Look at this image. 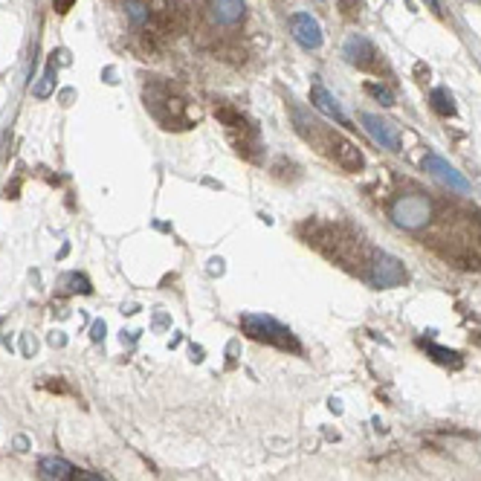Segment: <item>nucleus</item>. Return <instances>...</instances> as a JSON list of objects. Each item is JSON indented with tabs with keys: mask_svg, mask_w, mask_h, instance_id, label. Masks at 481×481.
Returning <instances> with one entry per match:
<instances>
[{
	"mask_svg": "<svg viewBox=\"0 0 481 481\" xmlns=\"http://www.w3.org/2000/svg\"><path fill=\"white\" fill-rule=\"evenodd\" d=\"M105 336V322H96L93 325V340H102Z\"/></svg>",
	"mask_w": 481,
	"mask_h": 481,
	"instance_id": "obj_21",
	"label": "nucleus"
},
{
	"mask_svg": "<svg viewBox=\"0 0 481 481\" xmlns=\"http://www.w3.org/2000/svg\"><path fill=\"white\" fill-rule=\"evenodd\" d=\"M368 278H371L374 287H383V290H386V287H397L406 278V270H403V264L395 255H389V252H374Z\"/></svg>",
	"mask_w": 481,
	"mask_h": 481,
	"instance_id": "obj_4",
	"label": "nucleus"
},
{
	"mask_svg": "<svg viewBox=\"0 0 481 481\" xmlns=\"http://www.w3.org/2000/svg\"><path fill=\"white\" fill-rule=\"evenodd\" d=\"M432 218V203L423 195H403L392 203V221L403 229H421Z\"/></svg>",
	"mask_w": 481,
	"mask_h": 481,
	"instance_id": "obj_3",
	"label": "nucleus"
},
{
	"mask_svg": "<svg viewBox=\"0 0 481 481\" xmlns=\"http://www.w3.org/2000/svg\"><path fill=\"white\" fill-rule=\"evenodd\" d=\"M342 53L359 70H374L377 67V50H374V44L368 38H363V35H351L345 41V50Z\"/></svg>",
	"mask_w": 481,
	"mask_h": 481,
	"instance_id": "obj_10",
	"label": "nucleus"
},
{
	"mask_svg": "<svg viewBox=\"0 0 481 481\" xmlns=\"http://www.w3.org/2000/svg\"><path fill=\"white\" fill-rule=\"evenodd\" d=\"M429 105H432V110H435L438 116H452V113H455V102H452L449 90H444V87L432 90V96H429Z\"/></svg>",
	"mask_w": 481,
	"mask_h": 481,
	"instance_id": "obj_13",
	"label": "nucleus"
},
{
	"mask_svg": "<svg viewBox=\"0 0 481 481\" xmlns=\"http://www.w3.org/2000/svg\"><path fill=\"white\" fill-rule=\"evenodd\" d=\"M310 102H314V108H319L325 116H331V119H336L340 125H348V119H345V113H342V108L336 105V99L333 96L316 82L314 87H310Z\"/></svg>",
	"mask_w": 481,
	"mask_h": 481,
	"instance_id": "obj_11",
	"label": "nucleus"
},
{
	"mask_svg": "<svg viewBox=\"0 0 481 481\" xmlns=\"http://www.w3.org/2000/svg\"><path fill=\"white\" fill-rule=\"evenodd\" d=\"M146 108L160 119L162 128H188L186 102L177 99L172 93V87L162 84V82H151L146 87Z\"/></svg>",
	"mask_w": 481,
	"mask_h": 481,
	"instance_id": "obj_2",
	"label": "nucleus"
},
{
	"mask_svg": "<svg viewBox=\"0 0 481 481\" xmlns=\"http://www.w3.org/2000/svg\"><path fill=\"white\" fill-rule=\"evenodd\" d=\"M426 4H429L432 12H441V9H438V0H426Z\"/></svg>",
	"mask_w": 481,
	"mask_h": 481,
	"instance_id": "obj_22",
	"label": "nucleus"
},
{
	"mask_svg": "<svg viewBox=\"0 0 481 481\" xmlns=\"http://www.w3.org/2000/svg\"><path fill=\"white\" fill-rule=\"evenodd\" d=\"M38 473L44 481H70L73 478V467H70L58 455H46V458L38 461Z\"/></svg>",
	"mask_w": 481,
	"mask_h": 481,
	"instance_id": "obj_12",
	"label": "nucleus"
},
{
	"mask_svg": "<svg viewBox=\"0 0 481 481\" xmlns=\"http://www.w3.org/2000/svg\"><path fill=\"white\" fill-rule=\"evenodd\" d=\"M70 481H105V478L90 473V470H73V478H70Z\"/></svg>",
	"mask_w": 481,
	"mask_h": 481,
	"instance_id": "obj_18",
	"label": "nucleus"
},
{
	"mask_svg": "<svg viewBox=\"0 0 481 481\" xmlns=\"http://www.w3.org/2000/svg\"><path fill=\"white\" fill-rule=\"evenodd\" d=\"M53 4H56V12H70V6H73V0H53Z\"/></svg>",
	"mask_w": 481,
	"mask_h": 481,
	"instance_id": "obj_20",
	"label": "nucleus"
},
{
	"mask_svg": "<svg viewBox=\"0 0 481 481\" xmlns=\"http://www.w3.org/2000/svg\"><path fill=\"white\" fill-rule=\"evenodd\" d=\"M53 84H56V64H50V67L44 70L41 84H35V90H32V93L38 96V99H46V96L53 93Z\"/></svg>",
	"mask_w": 481,
	"mask_h": 481,
	"instance_id": "obj_14",
	"label": "nucleus"
},
{
	"mask_svg": "<svg viewBox=\"0 0 481 481\" xmlns=\"http://www.w3.org/2000/svg\"><path fill=\"white\" fill-rule=\"evenodd\" d=\"M426 351L435 354L438 363H452V366H458V354H455V351H447V348H438V345H426Z\"/></svg>",
	"mask_w": 481,
	"mask_h": 481,
	"instance_id": "obj_16",
	"label": "nucleus"
},
{
	"mask_svg": "<svg viewBox=\"0 0 481 481\" xmlns=\"http://www.w3.org/2000/svg\"><path fill=\"white\" fill-rule=\"evenodd\" d=\"M328 157L336 165H340V168H345V172H359V168H363V162H366L354 142H348L340 134H331V139H328Z\"/></svg>",
	"mask_w": 481,
	"mask_h": 481,
	"instance_id": "obj_8",
	"label": "nucleus"
},
{
	"mask_svg": "<svg viewBox=\"0 0 481 481\" xmlns=\"http://www.w3.org/2000/svg\"><path fill=\"white\" fill-rule=\"evenodd\" d=\"M366 90L374 96V99H380L383 105H395V96H392V90H386L383 84H366Z\"/></svg>",
	"mask_w": 481,
	"mask_h": 481,
	"instance_id": "obj_17",
	"label": "nucleus"
},
{
	"mask_svg": "<svg viewBox=\"0 0 481 481\" xmlns=\"http://www.w3.org/2000/svg\"><path fill=\"white\" fill-rule=\"evenodd\" d=\"M357 4H359V0H340V9H342L345 15H354V12H357Z\"/></svg>",
	"mask_w": 481,
	"mask_h": 481,
	"instance_id": "obj_19",
	"label": "nucleus"
},
{
	"mask_svg": "<svg viewBox=\"0 0 481 481\" xmlns=\"http://www.w3.org/2000/svg\"><path fill=\"white\" fill-rule=\"evenodd\" d=\"M423 168H426V172L435 177L441 186H447V188H452V191H461V195H467V191H470V180H467L461 172H455V168H452L444 157L429 154V157L423 160Z\"/></svg>",
	"mask_w": 481,
	"mask_h": 481,
	"instance_id": "obj_5",
	"label": "nucleus"
},
{
	"mask_svg": "<svg viewBox=\"0 0 481 481\" xmlns=\"http://www.w3.org/2000/svg\"><path fill=\"white\" fill-rule=\"evenodd\" d=\"M290 35L304 46V50H319L322 46V27H319V20L307 12L290 15Z\"/></svg>",
	"mask_w": 481,
	"mask_h": 481,
	"instance_id": "obj_7",
	"label": "nucleus"
},
{
	"mask_svg": "<svg viewBox=\"0 0 481 481\" xmlns=\"http://www.w3.org/2000/svg\"><path fill=\"white\" fill-rule=\"evenodd\" d=\"M206 12L214 27H238L247 15V4L244 0H209Z\"/></svg>",
	"mask_w": 481,
	"mask_h": 481,
	"instance_id": "obj_9",
	"label": "nucleus"
},
{
	"mask_svg": "<svg viewBox=\"0 0 481 481\" xmlns=\"http://www.w3.org/2000/svg\"><path fill=\"white\" fill-rule=\"evenodd\" d=\"M125 12L134 23H146L148 20V6L142 0H125Z\"/></svg>",
	"mask_w": 481,
	"mask_h": 481,
	"instance_id": "obj_15",
	"label": "nucleus"
},
{
	"mask_svg": "<svg viewBox=\"0 0 481 481\" xmlns=\"http://www.w3.org/2000/svg\"><path fill=\"white\" fill-rule=\"evenodd\" d=\"M359 119H363V128L368 131V136L377 142L380 148H389V151H400L403 148L400 131H397V125L389 122V119H380L374 113H363Z\"/></svg>",
	"mask_w": 481,
	"mask_h": 481,
	"instance_id": "obj_6",
	"label": "nucleus"
},
{
	"mask_svg": "<svg viewBox=\"0 0 481 481\" xmlns=\"http://www.w3.org/2000/svg\"><path fill=\"white\" fill-rule=\"evenodd\" d=\"M240 328H244V333L255 342H267V345H276L281 351H293V354L299 351V340L293 336V331L267 314H244L240 316Z\"/></svg>",
	"mask_w": 481,
	"mask_h": 481,
	"instance_id": "obj_1",
	"label": "nucleus"
}]
</instances>
